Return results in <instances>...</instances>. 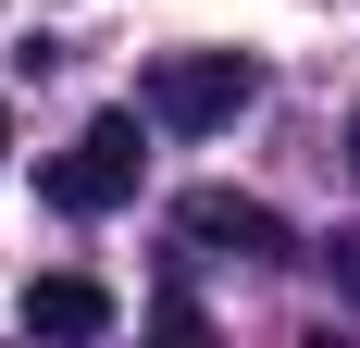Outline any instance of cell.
Masks as SVG:
<instances>
[{
  "instance_id": "cell-1",
  "label": "cell",
  "mask_w": 360,
  "mask_h": 348,
  "mask_svg": "<svg viewBox=\"0 0 360 348\" xmlns=\"http://www.w3.org/2000/svg\"><path fill=\"white\" fill-rule=\"evenodd\" d=\"M249 100H261V63H249V50H162L149 87H137V112L174 125V137H212V125H236Z\"/></svg>"
},
{
  "instance_id": "cell-2",
  "label": "cell",
  "mask_w": 360,
  "mask_h": 348,
  "mask_svg": "<svg viewBox=\"0 0 360 348\" xmlns=\"http://www.w3.org/2000/svg\"><path fill=\"white\" fill-rule=\"evenodd\" d=\"M137 162H149V149H137V112H100V125L50 162V211H124V199H137Z\"/></svg>"
},
{
  "instance_id": "cell-3",
  "label": "cell",
  "mask_w": 360,
  "mask_h": 348,
  "mask_svg": "<svg viewBox=\"0 0 360 348\" xmlns=\"http://www.w3.org/2000/svg\"><path fill=\"white\" fill-rule=\"evenodd\" d=\"M174 237L186 249H224V261H286V211L236 199V187H199V199H174Z\"/></svg>"
},
{
  "instance_id": "cell-4",
  "label": "cell",
  "mask_w": 360,
  "mask_h": 348,
  "mask_svg": "<svg viewBox=\"0 0 360 348\" xmlns=\"http://www.w3.org/2000/svg\"><path fill=\"white\" fill-rule=\"evenodd\" d=\"M112 323H124V311H112L100 274H37L25 286V336H112Z\"/></svg>"
},
{
  "instance_id": "cell-5",
  "label": "cell",
  "mask_w": 360,
  "mask_h": 348,
  "mask_svg": "<svg viewBox=\"0 0 360 348\" xmlns=\"http://www.w3.org/2000/svg\"><path fill=\"white\" fill-rule=\"evenodd\" d=\"M323 274H335V299L360 311V224H335V237H323Z\"/></svg>"
},
{
  "instance_id": "cell-6",
  "label": "cell",
  "mask_w": 360,
  "mask_h": 348,
  "mask_svg": "<svg viewBox=\"0 0 360 348\" xmlns=\"http://www.w3.org/2000/svg\"><path fill=\"white\" fill-rule=\"evenodd\" d=\"M0 149H13V112H0Z\"/></svg>"
},
{
  "instance_id": "cell-7",
  "label": "cell",
  "mask_w": 360,
  "mask_h": 348,
  "mask_svg": "<svg viewBox=\"0 0 360 348\" xmlns=\"http://www.w3.org/2000/svg\"><path fill=\"white\" fill-rule=\"evenodd\" d=\"M348 162H360V125H348Z\"/></svg>"
}]
</instances>
